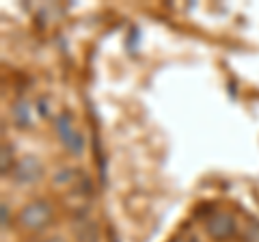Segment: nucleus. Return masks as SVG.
I'll return each instance as SVG.
<instances>
[{"label":"nucleus","mask_w":259,"mask_h":242,"mask_svg":"<svg viewBox=\"0 0 259 242\" xmlns=\"http://www.w3.org/2000/svg\"><path fill=\"white\" fill-rule=\"evenodd\" d=\"M52 214H54V210L48 201L35 199V201H30V204H26L22 208L20 223H22V227L37 231V229H44L46 225L52 221Z\"/></svg>","instance_id":"nucleus-1"},{"label":"nucleus","mask_w":259,"mask_h":242,"mask_svg":"<svg viewBox=\"0 0 259 242\" xmlns=\"http://www.w3.org/2000/svg\"><path fill=\"white\" fill-rule=\"evenodd\" d=\"M56 132H59V139L63 143V147L69 151V154H82L84 149V139L82 134H80L76 130L74 126V119H71L69 112H63V115H59V119H56Z\"/></svg>","instance_id":"nucleus-2"},{"label":"nucleus","mask_w":259,"mask_h":242,"mask_svg":"<svg viewBox=\"0 0 259 242\" xmlns=\"http://www.w3.org/2000/svg\"><path fill=\"white\" fill-rule=\"evenodd\" d=\"M41 175H44V167L35 156L22 158L20 163L13 167V180L18 184H35Z\"/></svg>","instance_id":"nucleus-3"},{"label":"nucleus","mask_w":259,"mask_h":242,"mask_svg":"<svg viewBox=\"0 0 259 242\" xmlns=\"http://www.w3.org/2000/svg\"><path fill=\"white\" fill-rule=\"evenodd\" d=\"M207 233L214 240H229L236 233V219L227 212H216L207 221Z\"/></svg>","instance_id":"nucleus-4"},{"label":"nucleus","mask_w":259,"mask_h":242,"mask_svg":"<svg viewBox=\"0 0 259 242\" xmlns=\"http://www.w3.org/2000/svg\"><path fill=\"white\" fill-rule=\"evenodd\" d=\"M13 121H15V124H18L20 128H24V126L30 124V108H28L26 102H18V104L13 106Z\"/></svg>","instance_id":"nucleus-5"},{"label":"nucleus","mask_w":259,"mask_h":242,"mask_svg":"<svg viewBox=\"0 0 259 242\" xmlns=\"http://www.w3.org/2000/svg\"><path fill=\"white\" fill-rule=\"evenodd\" d=\"M246 242H259V223H248L246 227Z\"/></svg>","instance_id":"nucleus-6"},{"label":"nucleus","mask_w":259,"mask_h":242,"mask_svg":"<svg viewBox=\"0 0 259 242\" xmlns=\"http://www.w3.org/2000/svg\"><path fill=\"white\" fill-rule=\"evenodd\" d=\"M7 163H11V149L3 145V173H7Z\"/></svg>","instance_id":"nucleus-7"},{"label":"nucleus","mask_w":259,"mask_h":242,"mask_svg":"<svg viewBox=\"0 0 259 242\" xmlns=\"http://www.w3.org/2000/svg\"><path fill=\"white\" fill-rule=\"evenodd\" d=\"M0 210H3V227L7 229V225H9V206L3 204V206H0Z\"/></svg>","instance_id":"nucleus-8"},{"label":"nucleus","mask_w":259,"mask_h":242,"mask_svg":"<svg viewBox=\"0 0 259 242\" xmlns=\"http://www.w3.org/2000/svg\"><path fill=\"white\" fill-rule=\"evenodd\" d=\"M46 242H63L61 238H50V240H46Z\"/></svg>","instance_id":"nucleus-9"},{"label":"nucleus","mask_w":259,"mask_h":242,"mask_svg":"<svg viewBox=\"0 0 259 242\" xmlns=\"http://www.w3.org/2000/svg\"><path fill=\"white\" fill-rule=\"evenodd\" d=\"M188 242H199V240H197V238H190V240H188Z\"/></svg>","instance_id":"nucleus-10"}]
</instances>
